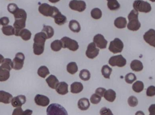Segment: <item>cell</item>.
Segmentation results:
<instances>
[{
	"label": "cell",
	"instance_id": "obj_1",
	"mask_svg": "<svg viewBox=\"0 0 155 115\" xmlns=\"http://www.w3.org/2000/svg\"><path fill=\"white\" fill-rule=\"evenodd\" d=\"M47 36L43 32L36 33L34 38L33 52L35 55L40 56L43 53Z\"/></svg>",
	"mask_w": 155,
	"mask_h": 115
},
{
	"label": "cell",
	"instance_id": "obj_2",
	"mask_svg": "<svg viewBox=\"0 0 155 115\" xmlns=\"http://www.w3.org/2000/svg\"><path fill=\"white\" fill-rule=\"evenodd\" d=\"M138 12L134 9L128 14L129 23L127 27L129 30L137 31L140 29L141 25L138 20Z\"/></svg>",
	"mask_w": 155,
	"mask_h": 115
},
{
	"label": "cell",
	"instance_id": "obj_3",
	"mask_svg": "<svg viewBox=\"0 0 155 115\" xmlns=\"http://www.w3.org/2000/svg\"><path fill=\"white\" fill-rule=\"evenodd\" d=\"M38 10L39 12L44 16L53 18L60 12L57 7L51 6L47 3L41 4L39 6Z\"/></svg>",
	"mask_w": 155,
	"mask_h": 115
},
{
	"label": "cell",
	"instance_id": "obj_4",
	"mask_svg": "<svg viewBox=\"0 0 155 115\" xmlns=\"http://www.w3.org/2000/svg\"><path fill=\"white\" fill-rule=\"evenodd\" d=\"M47 115H68L66 109L59 104L50 105L46 110Z\"/></svg>",
	"mask_w": 155,
	"mask_h": 115
},
{
	"label": "cell",
	"instance_id": "obj_5",
	"mask_svg": "<svg viewBox=\"0 0 155 115\" xmlns=\"http://www.w3.org/2000/svg\"><path fill=\"white\" fill-rule=\"evenodd\" d=\"M134 9L140 12H150L152 10V7L150 3L143 0H136L133 4Z\"/></svg>",
	"mask_w": 155,
	"mask_h": 115
},
{
	"label": "cell",
	"instance_id": "obj_6",
	"mask_svg": "<svg viewBox=\"0 0 155 115\" xmlns=\"http://www.w3.org/2000/svg\"><path fill=\"white\" fill-rule=\"evenodd\" d=\"M61 41L62 44V48H67L71 51H75L79 48V46L77 41L68 37H64L61 38Z\"/></svg>",
	"mask_w": 155,
	"mask_h": 115
},
{
	"label": "cell",
	"instance_id": "obj_7",
	"mask_svg": "<svg viewBox=\"0 0 155 115\" xmlns=\"http://www.w3.org/2000/svg\"><path fill=\"white\" fill-rule=\"evenodd\" d=\"M124 45L123 41L118 38H116L111 41L108 49L110 52L114 54L121 53L124 49Z\"/></svg>",
	"mask_w": 155,
	"mask_h": 115
},
{
	"label": "cell",
	"instance_id": "obj_8",
	"mask_svg": "<svg viewBox=\"0 0 155 115\" xmlns=\"http://www.w3.org/2000/svg\"><path fill=\"white\" fill-rule=\"evenodd\" d=\"M108 63L112 67L117 66L122 68L125 66L127 63V60L122 55H117L111 57L108 61Z\"/></svg>",
	"mask_w": 155,
	"mask_h": 115
},
{
	"label": "cell",
	"instance_id": "obj_9",
	"mask_svg": "<svg viewBox=\"0 0 155 115\" xmlns=\"http://www.w3.org/2000/svg\"><path fill=\"white\" fill-rule=\"evenodd\" d=\"M25 59V57L22 53H17L12 61L13 68L15 70L21 69L24 64Z\"/></svg>",
	"mask_w": 155,
	"mask_h": 115
},
{
	"label": "cell",
	"instance_id": "obj_10",
	"mask_svg": "<svg viewBox=\"0 0 155 115\" xmlns=\"http://www.w3.org/2000/svg\"><path fill=\"white\" fill-rule=\"evenodd\" d=\"M69 7L74 11H84L86 8V4L84 1L81 0H72L69 3Z\"/></svg>",
	"mask_w": 155,
	"mask_h": 115
},
{
	"label": "cell",
	"instance_id": "obj_11",
	"mask_svg": "<svg viewBox=\"0 0 155 115\" xmlns=\"http://www.w3.org/2000/svg\"><path fill=\"white\" fill-rule=\"evenodd\" d=\"M99 52V50L97 48L95 44L92 42L87 46L86 56L89 59H94L98 56Z\"/></svg>",
	"mask_w": 155,
	"mask_h": 115
},
{
	"label": "cell",
	"instance_id": "obj_12",
	"mask_svg": "<svg viewBox=\"0 0 155 115\" xmlns=\"http://www.w3.org/2000/svg\"><path fill=\"white\" fill-rule=\"evenodd\" d=\"M93 41L96 46L100 49L106 48L107 41L102 34H97L94 37Z\"/></svg>",
	"mask_w": 155,
	"mask_h": 115
},
{
	"label": "cell",
	"instance_id": "obj_13",
	"mask_svg": "<svg viewBox=\"0 0 155 115\" xmlns=\"http://www.w3.org/2000/svg\"><path fill=\"white\" fill-rule=\"evenodd\" d=\"M145 41L152 47L155 48V30L150 29L143 35Z\"/></svg>",
	"mask_w": 155,
	"mask_h": 115
},
{
	"label": "cell",
	"instance_id": "obj_14",
	"mask_svg": "<svg viewBox=\"0 0 155 115\" xmlns=\"http://www.w3.org/2000/svg\"><path fill=\"white\" fill-rule=\"evenodd\" d=\"M26 19H21L15 20L13 24L14 28L15 29V34L16 36H19V33L21 30L25 27V22Z\"/></svg>",
	"mask_w": 155,
	"mask_h": 115
},
{
	"label": "cell",
	"instance_id": "obj_15",
	"mask_svg": "<svg viewBox=\"0 0 155 115\" xmlns=\"http://www.w3.org/2000/svg\"><path fill=\"white\" fill-rule=\"evenodd\" d=\"M35 102L37 105L42 107H46L50 104V99L46 96L41 95H37L35 98Z\"/></svg>",
	"mask_w": 155,
	"mask_h": 115
},
{
	"label": "cell",
	"instance_id": "obj_16",
	"mask_svg": "<svg viewBox=\"0 0 155 115\" xmlns=\"http://www.w3.org/2000/svg\"><path fill=\"white\" fill-rule=\"evenodd\" d=\"M26 102V97L23 95H20L12 99V104L14 107H21Z\"/></svg>",
	"mask_w": 155,
	"mask_h": 115
},
{
	"label": "cell",
	"instance_id": "obj_17",
	"mask_svg": "<svg viewBox=\"0 0 155 115\" xmlns=\"http://www.w3.org/2000/svg\"><path fill=\"white\" fill-rule=\"evenodd\" d=\"M13 96L11 94L5 91H0V103L9 104L12 102Z\"/></svg>",
	"mask_w": 155,
	"mask_h": 115
},
{
	"label": "cell",
	"instance_id": "obj_18",
	"mask_svg": "<svg viewBox=\"0 0 155 115\" xmlns=\"http://www.w3.org/2000/svg\"><path fill=\"white\" fill-rule=\"evenodd\" d=\"M46 81L49 86L53 89H56L59 83V81L57 78L53 75L49 76L46 79Z\"/></svg>",
	"mask_w": 155,
	"mask_h": 115
},
{
	"label": "cell",
	"instance_id": "obj_19",
	"mask_svg": "<svg viewBox=\"0 0 155 115\" xmlns=\"http://www.w3.org/2000/svg\"><path fill=\"white\" fill-rule=\"evenodd\" d=\"M56 91L61 95H65L68 93V85L65 82H61L59 83L56 88Z\"/></svg>",
	"mask_w": 155,
	"mask_h": 115
},
{
	"label": "cell",
	"instance_id": "obj_20",
	"mask_svg": "<svg viewBox=\"0 0 155 115\" xmlns=\"http://www.w3.org/2000/svg\"><path fill=\"white\" fill-rule=\"evenodd\" d=\"M90 104L87 98H84L78 100V108L82 111H86L89 108Z\"/></svg>",
	"mask_w": 155,
	"mask_h": 115
},
{
	"label": "cell",
	"instance_id": "obj_21",
	"mask_svg": "<svg viewBox=\"0 0 155 115\" xmlns=\"http://www.w3.org/2000/svg\"><path fill=\"white\" fill-rule=\"evenodd\" d=\"M84 89L83 84L80 82H74L71 85V91L73 94H78Z\"/></svg>",
	"mask_w": 155,
	"mask_h": 115
},
{
	"label": "cell",
	"instance_id": "obj_22",
	"mask_svg": "<svg viewBox=\"0 0 155 115\" xmlns=\"http://www.w3.org/2000/svg\"><path fill=\"white\" fill-rule=\"evenodd\" d=\"M115 26L119 29H124L126 27L127 21L126 19L123 17H119L116 19L114 23Z\"/></svg>",
	"mask_w": 155,
	"mask_h": 115
},
{
	"label": "cell",
	"instance_id": "obj_23",
	"mask_svg": "<svg viewBox=\"0 0 155 115\" xmlns=\"http://www.w3.org/2000/svg\"><path fill=\"white\" fill-rule=\"evenodd\" d=\"M130 67L132 70L135 71H140L143 68V63L138 60H134L130 64Z\"/></svg>",
	"mask_w": 155,
	"mask_h": 115
},
{
	"label": "cell",
	"instance_id": "obj_24",
	"mask_svg": "<svg viewBox=\"0 0 155 115\" xmlns=\"http://www.w3.org/2000/svg\"><path fill=\"white\" fill-rule=\"evenodd\" d=\"M104 98L107 101L109 102H113L116 98V93L112 89L106 90L104 95Z\"/></svg>",
	"mask_w": 155,
	"mask_h": 115
},
{
	"label": "cell",
	"instance_id": "obj_25",
	"mask_svg": "<svg viewBox=\"0 0 155 115\" xmlns=\"http://www.w3.org/2000/svg\"><path fill=\"white\" fill-rule=\"evenodd\" d=\"M9 70L0 66V81L3 82L9 79L10 73Z\"/></svg>",
	"mask_w": 155,
	"mask_h": 115
},
{
	"label": "cell",
	"instance_id": "obj_26",
	"mask_svg": "<svg viewBox=\"0 0 155 115\" xmlns=\"http://www.w3.org/2000/svg\"><path fill=\"white\" fill-rule=\"evenodd\" d=\"M54 22L57 25H62L66 23L67 22V18L66 16L63 15L61 12L57 14L54 17Z\"/></svg>",
	"mask_w": 155,
	"mask_h": 115
},
{
	"label": "cell",
	"instance_id": "obj_27",
	"mask_svg": "<svg viewBox=\"0 0 155 115\" xmlns=\"http://www.w3.org/2000/svg\"><path fill=\"white\" fill-rule=\"evenodd\" d=\"M69 27L71 30L74 32H78L81 30L80 24L75 20H72L70 22Z\"/></svg>",
	"mask_w": 155,
	"mask_h": 115
},
{
	"label": "cell",
	"instance_id": "obj_28",
	"mask_svg": "<svg viewBox=\"0 0 155 115\" xmlns=\"http://www.w3.org/2000/svg\"><path fill=\"white\" fill-rule=\"evenodd\" d=\"M2 30L3 33L5 36H12L15 34V29L14 27L11 25L3 26Z\"/></svg>",
	"mask_w": 155,
	"mask_h": 115
},
{
	"label": "cell",
	"instance_id": "obj_29",
	"mask_svg": "<svg viewBox=\"0 0 155 115\" xmlns=\"http://www.w3.org/2000/svg\"><path fill=\"white\" fill-rule=\"evenodd\" d=\"M42 32L45 33L47 39H50L54 35V30L52 27L50 26L44 25Z\"/></svg>",
	"mask_w": 155,
	"mask_h": 115
},
{
	"label": "cell",
	"instance_id": "obj_30",
	"mask_svg": "<svg viewBox=\"0 0 155 115\" xmlns=\"http://www.w3.org/2000/svg\"><path fill=\"white\" fill-rule=\"evenodd\" d=\"M33 111L30 109H26L24 111L21 107H18L14 110L12 115H31Z\"/></svg>",
	"mask_w": 155,
	"mask_h": 115
},
{
	"label": "cell",
	"instance_id": "obj_31",
	"mask_svg": "<svg viewBox=\"0 0 155 115\" xmlns=\"http://www.w3.org/2000/svg\"><path fill=\"white\" fill-rule=\"evenodd\" d=\"M19 36L25 41H27L31 39V33L29 30L27 29H23L20 31Z\"/></svg>",
	"mask_w": 155,
	"mask_h": 115
},
{
	"label": "cell",
	"instance_id": "obj_32",
	"mask_svg": "<svg viewBox=\"0 0 155 115\" xmlns=\"http://www.w3.org/2000/svg\"><path fill=\"white\" fill-rule=\"evenodd\" d=\"M15 20L21 19H27V14L24 10L18 9L13 14Z\"/></svg>",
	"mask_w": 155,
	"mask_h": 115
},
{
	"label": "cell",
	"instance_id": "obj_33",
	"mask_svg": "<svg viewBox=\"0 0 155 115\" xmlns=\"http://www.w3.org/2000/svg\"><path fill=\"white\" fill-rule=\"evenodd\" d=\"M37 73L40 77L45 78L50 74V71L47 67L42 66L38 69Z\"/></svg>",
	"mask_w": 155,
	"mask_h": 115
},
{
	"label": "cell",
	"instance_id": "obj_34",
	"mask_svg": "<svg viewBox=\"0 0 155 115\" xmlns=\"http://www.w3.org/2000/svg\"><path fill=\"white\" fill-rule=\"evenodd\" d=\"M67 71L69 73L74 75L78 71V67L75 62H70L67 66Z\"/></svg>",
	"mask_w": 155,
	"mask_h": 115
},
{
	"label": "cell",
	"instance_id": "obj_35",
	"mask_svg": "<svg viewBox=\"0 0 155 115\" xmlns=\"http://www.w3.org/2000/svg\"><path fill=\"white\" fill-rule=\"evenodd\" d=\"M102 75L105 78L110 79L112 72V69L107 65H104L101 70Z\"/></svg>",
	"mask_w": 155,
	"mask_h": 115
},
{
	"label": "cell",
	"instance_id": "obj_36",
	"mask_svg": "<svg viewBox=\"0 0 155 115\" xmlns=\"http://www.w3.org/2000/svg\"><path fill=\"white\" fill-rule=\"evenodd\" d=\"M108 9L111 11H116L120 8V5L117 0L108 1L107 4Z\"/></svg>",
	"mask_w": 155,
	"mask_h": 115
},
{
	"label": "cell",
	"instance_id": "obj_37",
	"mask_svg": "<svg viewBox=\"0 0 155 115\" xmlns=\"http://www.w3.org/2000/svg\"><path fill=\"white\" fill-rule=\"evenodd\" d=\"M133 90L136 93H140L144 89V84L142 81H137L133 84L132 86Z\"/></svg>",
	"mask_w": 155,
	"mask_h": 115
},
{
	"label": "cell",
	"instance_id": "obj_38",
	"mask_svg": "<svg viewBox=\"0 0 155 115\" xmlns=\"http://www.w3.org/2000/svg\"><path fill=\"white\" fill-rule=\"evenodd\" d=\"M51 48L52 50L55 52L60 51L62 48V44L61 41L56 40L52 42L51 45Z\"/></svg>",
	"mask_w": 155,
	"mask_h": 115
},
{
	"label": "cell",
	"instance_id": "obj_39",
	"mask_svg": "<svg viewBox=\"0 0 155 115\" xmlns=\"http://www.w3.org/2000/svg\"><path fill=\"white\" fill-rule=\"evenodd\" d=\"M79 77L84 81H87L90 79L91 77V74L89 71L87 69H83L80 71L79 73Z\"/></svg>",
	"mask_w": 155,
	"mask_h": 115
},
{
	"label": "cell",
	"instance_id": "obj_40",
	"mask_svg": "<svg viewBox=\"0 0 155 115\" xmlns=\"http://www.w3.org/2000/svg\"><path fill=\"white\" fill-rule=\"evenodd\" d=\"M91 17L95 20H99L102 16V11L99 8H94L91 11Z\"/></svg>",
	"mask_w": 155,
	"mask_h": 115
},
{
	"label": "cell",
	"instance_id": "obj_41",
	"mask_svg": "<svg viewBox=\"0 0 155 115\" xmlns=\"http://www.w3.org/2000/svg\"><path fill=\"white\" fill-rule=\"evenodd\" d=\"M1 67L11 71L13 68V62L10 59H4L2 63Z\"/></svg>",
	"mask_w": 155,
	"mask_h": 115
},
{
	"label": "cell",
	"instance_id": "obj_42",
	"mask_svg": "<svg viewBox=\"0 0 155 115\" xmlns=\"http://www.w3.org/2000/svg\"><path fill=\"white\" fill-rule=\"evenodd\" d=\"M125 80L127 83L131 84L136 80L137 77L134 73H129L126 75Z\"/></svg>",
	"mask_w": 155,
	"mask_h": 115
},
{
	"label": "cell",
	"instance_id": "obj_43",
	"mask_svg": "<svg viewBox=\"0 0 155 115\" xmlns=\"http://www.w3.org/2000/svg\"><path fill=\"white\" fill-rule=\"evenodd\" d=\"M101 98H102V97L99 95L96 94H94L90 97V102L94 104H97L100 103Z\"/></svg>",
	"mask_w": 155,
	"mask_h": 115
},
{
	"label": "cell",
	"instance_id": "obj_44",
	"mask_svg": "<svg viewBox=\"0 0 155 115\" xmlns=\"http://www.w3.org/2000/svg\"><path fill=\"white\" fill-rule=\"evenodd\" d=\"M128 104L131 107H135L138 104V101L137 98L134 96H131L128 99Z\"/></svg>",
	"mask_w": 155,
	"mask_h": 115
},
{
	"label": "cell",
	"instance_id": "obj_45",
	"mask_svg": "<svg viewBox=\"0 0 155 115\" xmlns=\"http://www.w3.org/2000/svg\"><path fill=\"white\" fill-rule=\"evenodd\" d=\"M18 9H19V8H18V6L15 4H9L7 6V10H8V11L11 13V14H14L15 12Z\"/></svg>",
	"mask_w": 155,
	"mask_h": 115
},
{
	"label": "cell",
	"instance_id": "obj_46",
	"mask_svg": "<svg viewBox=\"0 0 155 115\" xmlns=\"http://www.w3.org/2000/svg\"><path fill=\"white\" fill-rule=\"evenodd\" d=\"M147 95L148 97H153L155 95V86H151L147 88Z\"/></svg>",
	"mask_w": 155,
	"mask_h": 115
},
{
	"label": "cell",
	"instance_id": "obj_47",
	"mask_svg": "<svg viewBox=\"0 0 155 115\" xmlns=\"http://www.w3.org/2000/svg\"><path fill=\"white\" fill-rule=\"evenodd\" d=\"M101 115H114L111 110L106 107H104L101 108L100 111Z\"/></svg>",
	"mask_w": 155,
	"mask_h": 115
},
{
	"label": "cell",
	"instance_id": "obj_48",
	"mask_svg": "<svg viewBox=\"0 0 155 115\" xmlns=\"http://www.w3.org/2000/svg\"><path fill=\"white\" fill-rule=\"evenodd\" d=\"M10 22L8 17H3L0 19V24L3 26H7Z\"/></svg>",
	"mask_w": 155,
	"mask_h": 115
},
{
	"label": "cell",
	"instance_id": "obj_49",
	"mask_svg": "<svg viewBox=\"0 0 155 115\" xmlns=\"http://www.w3.org/2000/svg\"><path fill=\"white\" fill-rule=\"evenodd\" d=\"M106 91V89L104 88H98L95 90V94L99 95L101 97H102L104 96V95Z\"/></svg>",
	"mask_w": 155,
	"mask_h": 115
},
{
	"label": "cell",
	"instance_id": "obj_50",
	"mask_svg": "<svg viewBox=\"0 0 155 115\" xmlns=\"http://www.w3.org/2000/svg\"><path fill=\"white\" fill-rule=\"evenodd\" d=\"M150 114L149 115H155V104L151 105L148 109Z\"/></svg>",
	"mask_w": 155,
	"mask_h": 115
},
{
	"label": "cell",
	"instance_id": "obj_51",
	"mask_svg": "<svg viewBox=\"0 0 155 115\" xmlns=\"http://www.w3.org/2000/svg\"><path fill=\"white\" fill-rule=\"evenodd\" d=\"M135 115H145L143 111H139L136 113Z\"/></svg>",
	"mask_w": 155,
	"mask_h": 115
},
{
	"label": "cell",
	"instance_id": "obj_52",
	"mask_svg": "<svg viewBox=\"0 0 155 115\" xmlns=\"http://www.w3.org/2000/svg\"><path fill=\"white\" fill-rule=\"evenodd\" d=\"M4 59V58L3 56L0 54V64L2 62Z\"/></svg>",
	"mask_w": 155,
	"mask_h": 115
},
{
	"label": "cell",
	"instance_id": "obj_53",
	"mask_svg": "<svg viewBox=\"0 0 155 115\" xmlns=\"http://www.w3.org/2000/svg\"><path fill=\"white\" fill-rule=\"evenodd\" d=\"M60 1V0H49V2H51V3H56Z\"/></svg>",
	"mask_w": 155,
	"mask_h": 115
},
{
	"label": "cell",
	"instance_id": "obj_54",
	"mask_svg": "<svg viewBox=\"0 0 155 115\" xmlns=\"http://www.w3.org/2000/svg\"><path fill=\"white\" fill-rule=\"evenodd\" d=\"M150 1L152 2H155V0H150Z\"/></svg>",
	"mask_w": 155,
	"mask_h": 115
},
{
	"label": "cell",
	"instance_id": "obj_55",
	"mask_svg": "<svg viewBox=\"0 0 155 115\" xmlns=\"http://www.w3.org/2000/svg\"><path fill=\"white\" fill-rule=\"evenodd\" d=\"M107 1H111V0H107Z\"/></svg>",
	"mask_w": 155,
	"mask_h": 115
}]
</instances>
